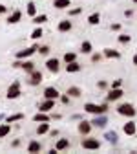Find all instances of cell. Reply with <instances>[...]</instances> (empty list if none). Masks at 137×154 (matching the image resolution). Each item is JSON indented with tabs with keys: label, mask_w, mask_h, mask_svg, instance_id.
<instances>
[{
	"label": "cell",
	"mask_w": 137,
	"mask_h": 154,
	"mask_svg": "<svg viewBox=\"0 0 137 154\" xmlns=\"http://www.w3.org/2000/svg\"><path fill=\"white\" fill-rule=\"evenodd\" d=\"M84 110H86L88 114H93V116H97V114H106V110H108V101L103 103V105L86 103V105H84Z\"/></svg>",
	"instance_id": "1"
},
{
	"label": "cell",
	"mask_w": 137,
	"mask_h": 154,
	"mask_svg": "<svg viewBox=\"0 0 137 154\" xmlns=\"http://www.w3.org/2000/svg\"><path fill=\"white\" fill-rule=\"evenodd\" d=\"M20 81H13L7 88V94H6V97L7 99H16V97H20Z\"/></svg>",
	"instance_id": "2"
},
{
	"label": "cell",
	"mask_w": 137,
	"mask_h": 154,
	"mask_svg": "<svg viewBox=\"0 0 137 154\" xmlns=\"http://www.w3.org/2000/svg\"><path fill=\"white\" fill-rule=\"evenodd\" d=\"M44 81V75H42V72H38V70H33V72H29V79H28V85H31V86H38Z\"/></svg>",
	"instance_id": "3"
},
{
	"label": "cell",
	"mask_w": 137,
	"mask_h": 154,
	"mask_svg": "<svg viewBox=\"0 0 137 154\" xmlns=\"http://www.w3.org/2000/svg\"><path fill=\"white\" fill-rule=\"evenodd\" d=\"M117 112H119L121 116H128V118H133L135 116V108L130 103H121L119 106H117Z\"/></svg>",
	"instance_id": "4"
},
{
	"label": "cell",
	"mask_w": 137,
	"mask_h": 154,
	"mask_svg": "<svg viewBox=\"0 0 137 154\" xmlns=\"http://www.w3.org/2000/svg\"><path fill=\"white\" fill-rule=\"evenodd\" d=\"M37 50H38V44H33L31 48H26V50L16 51V53H15V57H16V59H28V57H31Z\"/></svg>",
	"instance_id": "5"
},
{
	"label": "cell",
	"mask_w": 137,
	"mask_h": 154,
	"mask_svg": "<svg viewBox=\"0 0 137 154\" xmlns=\"http://www.w3.org/2000/svg\"><path fill=\"white\" fill-rule=\"evenodd\" d=\"M91 123V127H97V128H104L106 127V123H108V118L104 114H97L95 118H93V121H90Z\"/></svg>",
	"instance_id": "6"
},
{
	"label": "cell",
	"mask_w": 137,
	"mask_h": 154,
	"mask_svg": "<svg viewBox=\"0 0 137 154\" xmlns=\"http://www.w3.org/2000/svg\"><path fill=\"white\" fill-rule=\"evenodd\" d=\"M61 97V92L55 86H46L44 88V99H58Z\"/></svg>",
	"instance_id": "7"
},
{
	"label": "cell",
	"mask_w": 137,
	"mask_h": 154,
	"mask_svg": "<svg viewBox=\"0 0 137 154\" xmlns=\"http://www.w3.org/2000/svg\"><path fill=\"white\" fill-rule=\"evenodd\" d=\"M46 70L51 72V73H57L58 70H61V61L55 59V57H53V59H48L46 61Z\"/></svg>",
	"instance_id": "8"
},
{
	"label": "cell",
	"mask_w": 137,
	"mask_h": 154,
	"mask_svg": "<svg viewBox=\"0 0 137 154\" xmlns=\"http://www.w3.org/2000/svg\"><path fill=\"white\" fill-rule=\"evenodd\" d=\"M99 147H101V141H99V140L88 138V140H84V141H82V149H86V150H97Z\"/></svg>",
	"instance_id": "9"
},
{
	"label": "cell",
	"mask_w": 137,
	"mask_h": 154,
	"mask_svg": "<svg viewBox=\"0 0 137 154\" xmlns=\"http://www.w3.org/2000/svg\"><path fill=\"white\" fill-rule=\"evenodd\" d=\"M123 90L121 88H112L110 92H108V95H106V101L110 103V101H117V99H121L123 97Z\"/></svg>",
	"instance_id": "10"
},
{
	"label": "cell",
	"mask_w": 137,
	"mask_h": 154,
	"mask_svg": "<svg viewBox=\"0 0 137 154\" xmlns=\"http://www.w3.org/2000/svg\"><path fill=\"white\" fill-rule=\"evenodd\" d=\"M51 108H55V99H44L38 103V112H51Z\"/></svg>",
	"instance_id": "11"
},
{
	"label": "cell",
	"mask_w": 137,
	"mask_h": 154,
	"mask_svg": "<svg viewBox=\"0 0 137 154\" xmlns=\"http://www.w3.org/2000/svg\"><path fill=\"white\" fill-rule=\"evenodd\" d=\"M20 18H22V11H20V9H15V11L7 17V24H18V22H20Z\"/></svg>",
	"instance_id": "12"
},
{
	"label": "cell",
	"mask_w": 137,
	"mask_h": 154,
	"mask_svg": "<svg viewBox=\"0 0 137 154\" xmlns=\"http://www.w3.org/2000/svg\"><path fill=\"white\" fill-rule=\"evenodd\" d=\"M71 28H73V22L68 20V18H66V20H61V22H58V26H57V29L61 31V33H68Z\"/></svg>",
	"instance_id": "13"
},
{
	"label": "cell",
	"mask_w": 137,
	"mask_h": 154,
	"mask_svg": "<svg viewBox=\"0 0 137 154\" xmlns=\"http://www.w3.org/2000/svg\"><path fill=\"white\" fill-rule=\"evenodd\" d=\"M82 70V64H79L77 61H71V63H66V72L68 73H77Z\"/></svg>",
	"instance_id": "14"
},
{
	"label": "cell",
	"mask_w": 137,
	"mask_h": 154,
	"mask_svg": "<svg viewBox=\"0 0 137 154\" xmlns=\"http://www.w3.org/2000/svg\"><path fill=\"white\" fill-rule=\"evenodd\" d=\"M77 128H79V132L82 134V136H88L90 130H91V123H90V121L81 119V123H79V127H77Z\"/></svg>",
	"instance_id": "15"
},
{
	"label": "cell",
	"mask_w": 137,
	"mask_h": 154,
	"mask_svg": "<svg viewBox=\"0 0 137 154\" xmlns=\"http://www.w3.org/2000/svg\"><path fill=\"white\" fill-rule=\"evenodd\" d=\"M49 119H51V116L48 112H37L33 116V121L35 123H42V121H49Z\"/></svg>",
	"instance_id": "16"
},
{
	"label": "cell",
	"mask_w": 137,
	"mask_h": 154,
	"mask_svg": "<svg viewBox=\"0 0 137 154\" xmlns=\"http://www.w3.org/2000/svg\"><path fill=\"white\" fill-rule=\"evenodd\" d=\"M18 61H20V64H18V68H22L24 72H33L35 70V63L33 61H22V59H18Z\"/></svg>",
	"instance_id": "17"
},
{
	"label": "cell",
	"mask_w": 137,
	"mask_h": 154,
	"mask_svg": "<svg viewBox=\"0 0 137 154\" xmlns=\"http://www.w3.org/2000/svg\"><path fill=\"white\" fill-rule=\"evenodd\" d=\"M40 150H42V145H40V141L31 140V141L28 143V152H40Z\"/></svg>",
	"instance_id": "18"
},
{
	"label": "cell",
	"mask_w": 137,
	"mask_h": 154,
	"mask_svg": "<svg viewBox=\"0 0 137 154\" xmlns=\"http://www.w3.org/2000/svg\"><path fill=\"white\" fill-rule=\"evenodd\" d=\"M55 149L61 152V150H66V149H70V140H66V138H61L57 143H55Z\"/></svg>",
	"instance_id": "19"
},
{
	"label": "cell",
	"mask_w": 137,
	"mask_h": 154,
	"mask_svg": "<svg viewBox=\"0 0 137 154\" xmlns=\"http://www.w3.org/2000/svg\"><path fill=\"white\" fill-rule=\"evenodd\" d=\"M135 130H137L135 121H128V123H124V134H126V136H133Z\"/></svg>",
	"instance_id": "20"
},
{
	"label": "cell",
	"mask_w": 137,
	"mask_h": 154,
	"mask_svg": "<svg viewBox=\"0 0 137 154\" xmlns=\"http://www.w3.org/2000/svg\"><path fill=\"white\" fill-rule=\"evenodd\" d=\"M104 138H106V141L112 143V145H115L117 141H119V138H117V132H115V130H108V132L104 134Z\"/></svg>",
	"instance_id": "21"
},
{
	"label": "cell",
	"mask_w": 137,
	"mask_h": 154,
	"mask_svg": "<svg viewBox=\"0 0 137 154\" xmlns=\"http://www.w3.org/2000/svg\"><path fill=\"white\" fill-rule=\"evenodd\" d=\"M66 94L70 95V97H81V95H82V90H81L79 86H70Z\"/></svg>",
	"instance_id": "22"
},
{
	"label": "cell",
	"mask_w": 137,
	"mask_h": 154,
	"mask_svg": "<svg viewBox=\"0 0 137 154\" xmlns=\"http://www.w3.org/2000/svg\"><path fill=\"white\" fill-rule=\"evenodd\" d=\"M11 132V123H2L0 125V138H7Z\"/></svg>",
	"instance_id": "23"
},
{
	"label": "cell",
	"mask_w": 137,
	"mask_h": 154,
	"mask_svg": "<svg viewBox=\"0 0 137 154\" xmlns=\"http://www.w3.org/2000/svg\"><path fill=\"white\" fill-rule=\"evenodd\" d=\"M24 119V114L22 112H18V114H11L6 118V123H15V121H22Z\"/></svg>",
	"instance_id": "24"
},
{
	"label": "cell",
	"mask_w": 137,
	"mask_h": 154,
	"mask_svg": "<svg viewBox=\"0 0 137 154\" xmlns=\"http://www.w3.org/2000/svg\"><path fill=\"white\" fill-rule=\"evenodd\" d=\"M46 132H49V121H42L40 125L37 127V134H38V136H42V134H46Z\"/></svg>",
	"instance_id": "25"
},
{
	"label": "cell",
	"mask_w": 137,
	"mask_h": 154,
	"mask_svg": "<svg viewBox=\"0 0 137 154\" xmlns=\"http://www.w3.org/2000/svg\"><path fill=\"white\" fill-rule=\"evenodd\" d=\"M53 6L57 9H66L70 8V0H53Z\"/></svg>",
	"instance_id": "26"
},
{
	"label": "cell",
	"mask_w": 137,
	"mask_h": 154,
	"mask_svg": "<svg viewBox=\"0 0 137 154\" xmlns=\"http://www.w3.org/2000/svg\"><path fill=\"white\" fill-rule=\"evenodd\" d=\"M99 22H101V15H99V13H93V15L88 17V24H90V26H97Z\"/></svg>",
	"instance_id": "27"
},
{
	"label": "cell",
	"mask_w": 137,
	"mask_h": 154,
	"mask_svg": "<svg viewBox=\"0 0 137 154\" xmlns=\"http://www.w3.org/2000/svg\"><path fill=\"white\" fill-rule=\"evenodd\" d=\"M104 55L110 57V59H119V57H121L119 51H117V50H112V48H106V50H104Z\"/></svg>",
	"instance_id": "28"
},
{
	"label": "cell",
	"mask_w": 137,
	"mask_h": 154,
	"mask_svg": "<svg viewBox=\"0 0 137 154\" xmlns=\"http://www.w3.org/2000/svg\"><path fill=\"white\" fill-rule=\"evenodd\" d=\"M44 22H48V15H35V17H33V24L40 26V24H44Z\"/></svg>",
	"instance_id": "29"
},
{
	"label": "cell",
	"mask_w": 137,
	"mask_h": 154,
	"mask_svg": "<svg viewBox=\"0 0 137 154\" xmlns=\"http://www.w3.org/2000/svg\"><path fill=\"white\" fill-rule=\"evenodd\" d=\"M44 35V31H42V28L40 26H37L33 31H31V38H33V41H38V38H40Z\"/></svg>",
	"instance_id": "30"
},
{
	"label": "cell",
	"mask_w": 137,
	"mask_h": 154,
	"mask_svg": "<svg viewBox=\"0 0 137 154\" xmlns=\"http://www.w3.org/2000/svg\"><path fill=\"white\" fill-rule=\"evenodd\" d=\"M26 13L33 18L35 15H37V6H35V2H28V8H26Z\"/></svg>",
	"instance_id": "31"
},
{
	"label": "cell",
	"mask_w": 137,
	"mask_h": 154,
	"mask_svg": "<svg viewBox=\"0 0 137 154\" xmlns=\"http://www.w3.org/2000/svg\"><path fill=\"white\" fill-rule=\"evenodd\" d=\"M71 61H77V55L73 51H66L64 53V63H71Z\"/></svg>",
	"instance_id": "32"
},
{
	"label": "cell",
	"mask_w": 137,
	"mask_h": 154,
	"mask_svg": "<svg viewBox=\"0 0 137 154\" xmlns=\"http://www.w3.org/2000/svg\"><path fill=\"white\" fill-rule=\"evenodd\" d=\"M81 51L82 53H91V42L90 41H84L82 46H81Z\"/></svg>",
	"instance_id": "33"
},
{
	"label": "cell",
	"mask_w": 137,
	"mask_h": 154,
	"mask_svg": "<svg viewBox=\"0 0 137 154\" xmlns=\"http://www.w3.org/2000/svg\"><path fill=\"white\" fill-rule=\"evenodd\" d=\"M130 41H132L130 35H119V42H121V44H128Z\"/></svg>",
	"instance_id": "34"
},
{
	"label": "cell",
	"mask_w": 137,
	"mask_h": 154,
	"mask_svg": "<svg viewBox=\"0 0 137 154\" xmlns=\"http://www.w3.org/2000/svg\"><path fill=\"white\" fill-rule=\"evenodd\" d=\"M40 55H48L49 53V46H38V50H37Z\"/></svg>",
	"instance_id": "35"
},
{
	"label": "cell",
	"mask_w": 137,
	"mask_h": 154,
	"mask_svg": "<svg viewBox=\"0 0 137 154\" xmlns=\"http://www.w3.org/2000/svg\"><path fill=\"white\" fill-rule=\"evenodd\" d=\"M79 13H82V8H73V9H70V17H75V15H79Z\"/></svg>",
	"instance_id": "36"
},
{
	"label": "cell",
	"mask_w": 137,
	"mask_h": 154,
	"mask_svg": "<svg viewBox=\"0 0 137 154\" xmlns=\"http://www.w3.org/2000/svg\"><path fill=\"white\" fill-rule=\"evenodd\" d=\"M121 85H123V81H121V79H115V81L112 83V88H121Z\"/></svg>",
	"instance_id": "37"
},
{
	"label": "cell",
	"mask_w": 137,
	"mask_h": 154,
	"mask_svg": "<svg viewBox=\"0 0 137 154\" xmlns=\"http://www.w3.org/2000/svg\"><path fill=\"white\" fill-rule=\"evenodd\" d=\"M70 95H61V101H62V105H70Z\"/></svg>",
	"instance_id": "38"
},
{
	"label": "cell",
	"mask_w": 137,
	"mask_h": 154,
	"mask_svg": "<svg viewBox=\"0 0 137 154\" xmlns=\"http://www.w3.org/2000/svg\"><path fill=\"white\" fill-rule=\"evenodd\" d=\"M91 61H93V63H99V61H101V55H99V53H93V55H91Z\"/></svg>",
	"instance_id": "39"
},
{
	"label": "cell",
	"mask_w": 137,
	"mask_h": 154,
	"mask_svg": "<svg viewBox=\"0 0 137 154\" xmlns=\"http://www.w3.org/2000/svg\"><path fill=\"white\" fill-rule=\"evenodd\" d=\"M4 13H7V6H4V4H0V15H4Z\"/></svg>",
	"instance_id": "40"
},
{
	"label": "cell",
	"mask_w": 137,
	"mask_h": 154,
	"mask_svg": "<svg viewBox=\"0 0 137 154\" xmlns=\"http://www.w3.org/2000/svg\"><path fill=\"white\" fill-rule=\"evenodd\" d=\"M110 28H112L113 31H119V29H121V24H112Z\"/></svg>",
	"instance_id": "41"
},
{
	"label": "cell",
	"mask_w": 137,
	"mask_h": 154,
	"mask_svg": "<svg viewBox=\"0 0 137 154\" xmlns=\"http://www.w3.org/2000/svg\"><path fill=\"white\" fill-rule=\"evenodd\" d=\"M97 86H99V88H106L108 83H106V81H99V85H97Z\"/></svg>",
	"instance_id": "42"
},
{
	"label": "cell",
	"mask_w": 137,
	"mask_h": 154,
	"mask_svg": "<svg viewBox=\"0 0 137 154\" xmlns=\"http://www.w3.org/2000/svg\"><path fill=\"white\" fill-rule=\"evenodd\" d=\"M132 61H133V64H135V66H137V53H135V55H133V59H132Z\"/></svg>",
	"instance_id": "43"
},
{
	"label": "cell",
	"mask_w": 137,
	"mask_h": 154,
	"mask_svg": "<svg viewBox=\"0 0 137 154\" xmlns=\"http://www.w3.org/2000/svg\"><path fill=\"white\" fill-rule=\"evenodd\" d=\"M4 119V114H0V121H2Z\"/></svg>",
	"instance_id": "44"
},
{
	"label": "cell",
	"mask_w": 137,
	"mask_h": 154,
	"mask_svg": "<svg viewBox=\"0 0 137 154\" xmlns=\"http://www.w3.org/2000/svg\"><path fill=\"white\" fill-rule=\"evenodd\" d=\"M132 2H135V4H137V0H132Z\"/></svg>",
	"instance_id": "45"
}]
</instances>
